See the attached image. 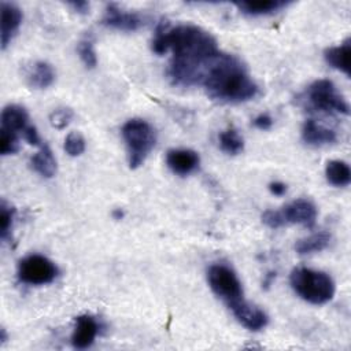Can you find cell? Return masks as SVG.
<instances>
[{
  "mask_svg": "<svg viewBox=\"0 0 351 351\" xmlns=\"http://www.w3.org/2000/svg\"><path fill=\"white\" fill-rule=\"evenodd\" d=\"M152 51L163 55L171 51L169 77L176 85H200L203 74L221 53L215 38L195 25H177L174 27L160 22L152 38Z\"/></svg>",
  "mask_w": 351,
  "mask_h": 351,
  "instance_id": "6da1fadb",
  "label": "cell"
},
{
  "mask_svg": "<svg viewBox=\"0 0 351 351\" xmlns=\"http://www.w3.org/2000/svg\"><path fill=\"white\" fill-rule=\"evenodd\" d=\"M200 85L210 97L225 103L247 101L258 93V85L240 59L223 52L207 67Z\"/></svg>",
  "mask_w": 351,
  "mask_h": 351,
  "instance_id": "7a4b0ae2",
  "label": "cell"
},
{
  "mask_svg": "<svg viewBox=\"0 0 351 351\" xmlns=\"http://www.w3.org/2000/svg\"><path fill=\"white\" fill-rule=\"evenodd\" d=\"M289 282L298 296L311 304H325L335 295V282L329 274L308 267L292 270Z\"/></svg>",
  "mask_w": 351,
  "mask_h": 351,
  "instance_id": "3957f363",
  "label": "cell"
},
{
  "mask_svg": "<svg viewBox=\"0 0 351 351\" xmlns=\"http://www.w3.org/2000/svg\"><path fill=\"white\" fill-rule=\"evenodd\" d=\"M122 137L128 149L129 166L130 169H137L155 147V129L144 119L132 118L122 126Z\"/></svg>",
  "mask_w": 351,
  "mask_h": 351,
  "instance_id": "277c9868",
  "label": "cell"
},
{
  "mask_svg": "<svg viewBox=\"0 0 351 351\" xmlns=\"http://www.w3.org/2000/svg\"><path fill=\"white\" fill-rule=\"evenodd\" d=\"M207 281L213 292L221 298L228 307L243 300L244 292L234 270L226 265L215 263L207 270Z\"/></svg>",
  "mask_w": 351,
  "mask_h": 351,
  "instance_id": "5b68a950",
  "label": "cell"
},
{
  "mask_svg": "<svg viewBox=\"0 0 351 351\" xmlns=\"http://www.w3.org/2000/svg\"><path fill=\"white\" fill-rule=\"evenodd\" d=\"M307 99L313 108L324 112L348 115L350 106L329 80H317L307 89Z\"/></svg>",
  "mask_w": 351,
  "mask_h": 351,
  "instance_id": "8992f818",
  "label": "cell"
},
{
  "mask_svg": "<svg viewBox=\"0 0 351 351\" xmlns=\"http://www.w3.org/2000/svg\"><path fill=\"white\" fill-rule=\"evenodd\" d=\"M19 281L29 285H44L52 282L59 270L56 265L44 255L32 254L22 258L18 263Z\"/></svg>",
  "mask_w": 351,
  "mask_h": 351,
  "instance_id": "52a82bcc",
  "label": "cell"
},
{
  "mask_svg": "<svg viewBox=\"0 0 351 351\" xmlns=\"http://www.w3.org/2000/svg\"><path fill=\"white\" fill-rule=\"evenodd\" d=\"M101 22L103 25L117 30L134 32L145 25V18L137 12L123 10L117 4H108Z\"/></svg>",
  "mask_w": 351,
  "mask_h": 351,
  "instance_id": "ba28073f",
  "label": "cell"
},
{
  "mask_svg": "<svg viewBox=\"0 0 351 351\" xmlns=\"http://www.w3.org/2000/svg\"><path fill=\"white\" fill-rule=\"evenodd\" d=\"M281 211L285 223H299L306 228H313L317 219V208L307 199H298L287 204Z\"/></svg>",
  "mask_w": 351,
  "mask_h": 351,
  "instance_id": "9c48e42d",
  "label": "cell"
},
{
  "mask_svg": "<svg viewBox=\"0 0 351 351\" xmlns=\"http://www.w3.org/2000/svg\"><path fill=\"white\" fill-rule=\"evenodd\" d=\"M229 308L232 310L236 319L250 330H261L269 322L267 314L262 308L248 303L245 299L237 302Z\"/></svg>",
  "mask_w": 351,
  "mask_h": 351,
  "instance_id": "30bf717a",
  "label": "cell"
},
{
  "mask_svg": "<svg viewBox=\"0 0 351 351\" xmlns=\"http://www.w3.org/2000/svg\"><path fill=\"white\" fill-rule=\"evenodd\" d=\"M97 333H99V324L92 315H88V314L78 315L75 318V325L71 335V344L74 348H78V350L88 348L93 344Z\"/></svg>",
  "mask_w": 351,
  "mask_h": 351,
  "instance_id": "8fae6325",
  "label": "cell"
},
{
  "mask_svg": "<svg viewBox=\"0 0 351 351\" xmlns=\"http://www.w3.org/2000/svg\"><path fill=\"white\" fill-rule=\"evenodd\" d=\"M200 158L197 152L188 148H176L167 151L166 163L169 169L180 176H186L195 171L199 166Z\"/></svg>",
  "mask_w": 351,
  "mask_h": 351,
  "instance_id": "7c38bea8",
  "label": "cell"
},
{
  "mask_svg": "<svg viewBox=\"0 0 351 351\" xmlns=\"http://www.w3.org/2000/svg\"><path fill=\"white\" fill-rule=\"evenodd\" d=\"M21 23H22L21 8L12 3L3 1L1 3V30H0V40H1L3 49L11 43Z\"/></svg>",
  "mask_w": 351,
  "mask_h": 351,
  "instance_id": "4fadbf2b",
  "label": "cell"
},
{
  "mask_svg": "<svg viewBox=\"0 0 351 351\" xmlns=\"http://www.w3.org/2000/svg\"><path fill=\"white\" fill-rule=\"evenodd\" d=\"M302 137L306 144L314 145V147L332 144L337 138L336 133L332 129L325 128L313 119H308L304 122L302 128Z\"/></svg>",
  "mask_w": 351,
  "mask_h": 351,
  "instance_id": "5bb4252c",
  "label": "cell"
},
{
  "mask_svg": "<svg viewBox=\"0 0 351 351\" xmlns=\"http://www.w3.org/2000/svg\"><path fill=\"white\" fill-rule=\"evenodd\" d=\"M29 115L26 110L18 104H8L1 111V128L14 133H23L29 126Z\"/></svg>",
  "mask_w": 351,
  "mask_h": 351,
  "instance_id": "9a60e30c",
  "label": "cell"
},
{
  "mask_svg": "<svg viewBox=\"0 0 351 351\" xmlns=\"http://www.w3.org/2000/svg\"><path fill=\"white\" fill-rule=\"evenodd\" d=\"M324 58L330 67H333L339 71H343L346 75L351 74V66H350L351 44H350V40H347L346 43H343L340 45L330 47V48L325 49Z\"/></svg>",
  "mask_w": 351,
  "mask_h": 351,
  "instance_id": "2e32d148",
  "label": "cell"
},
{
  "mask_svg": "<svg viewBox=\"0 0 351 351\" xmlns=\"http://www.w3.org/2000/svg\"><path fill=\"white\" fill-rule=\"evenodd\" d=\"M237 8L245 15H267L277 12L278 10L288 5V1L284 0H258V1H239L236 3Z\"/></svg>",
  "mask_w": 351,
  "mask_h": 351,
  "instance_id": "e0dca14e",
  "label": "cell"
},
{
  "mask_svg": "<svg viewBox=\"0 0 351 351\" xmlns=\"http://www.w3.org/2000/svg\"><path fill=\"white\" fill-rule=\"evenodd\" d=\"M32 167L43 177L51 178L56 173V160L51 148L44 144L37 154L32 156Z\"/></svg>",
  "mask_w": 351,
  "mask_h": 351,
  "instance_id": "ac0fdd59",
  "label": "cell"
},
{
  "mask_svg": "<svg viewBox=\"0 0 351 351\" xmlns=\"http://www.w3.org/2000/svg\"><path fill=\"white\" fill-rule=\"evenodd\" d=\"M29 84L37 89H45L55 81V71L52 66L47 62H36L27 75Z\"/></svg>",
  "mask_w": 351,
  "mask_h": 351,
  "instance_id": "d6986e66",
  "label": "cell"
},
{
  "mask_svg": "<svg viewBox=\"0 0 351 351\" xmlns=\"http://www.w3.org/2000/svg\"><path fill=\"white\" fill-rule=\"evenodd\" d=\"M330 243V234L328 232H317L308 237L300 239L295 244V250L299 255H307L325 250Z\"/></svg>",
  "mask_w": 351,
  "mask_h": 351,
  "instance_id": "ffe728a7",
  "label": "cell"
},
{
  "mask_svg": "<svg viewBox=\"0 0 351 351\" xmlns=\"http://www.w3.org/2000/svg\"><path fill=\"white\" fill-rule=\"evenodd\" d=\"M325 176L328 182L335 186H347L351 181L350 166L343 160H329L325 167Z\"/></svg>",
  "mask_w": 351,
  "mask_h": 351,
  "instance_id": "44dd1931",
  "label": "cell"
},
{
  "mask_svg": "<svg viewBox=\"0 0 351 351\" xmlns=\"http://www.w3.org/2000/svg\"><path fill=\"white\" fill-rule=\"evenodd\" d=\"M218 140H219L221 149L229 155H237L244 148V140L234 129H228L221 132L218 136Z\"/></svg>",
  "mask_w": 351,
  "mask_h": 351,
  "instance_id": "7402d4cb",
  "label": "cell"
},
{
  "mask_svg": "<svg viewBox=\"0 0 351 351\" xmlns=\"http://www.w3.org/2000/svg\"><path fill=\"white\" fill-rule=\"evenodd\" d=\"M77 51H78V55H80L82 63H84L86 67L93 69V67L97 64V56H96L95 47H93V40L90 38V36H85V37L78 43Z\"/></svg>",
  "mask_w": 351,
  "mask_h": 351,
  "instance_id": "603a6c76",
  "label": "cell"
},
{
  "mask_svg": "<svg viewBox=\"0 0 351 351\" xmlns=\"http://www.w3.org/2000/svg\"><path fill=\"white\" fill-rule=\"evenodd\" d=\"M14 214H15V210L3 200L0 204V237L3 241H5L10 237Z\"/></svg>",
  "mask_w": 351,
  "mask_h": 351,
  "instance_id": "cb8c5ba5",
  "label": "cell"
},
{
  "mask_svg": "<svg viewBox=\"0 0 351 351\" xmlns=\"http://www.w3.org/2000/svg\"><path fill=\"white\" fill-rule=\"evenodd\" d=\"M18 151V134L1 128L0 129V152L3 156L15 154Z\"/></svg>",
  "mask_w": 351,
  "mask_h": 351,
  "instance_id": "d4e9b609",
  "label": "cell"
},
{
  "mask_svg": "<svg viewBox=\"0 0 351 351\" xmlns=\"http://www.w3.org/2000/svg\"><path fill=\"white\" fill-rule=\"evenodd\" d=\"M64 151L70 156H80L85 151V138L78 132H71L64 140Z\"/></svg>",
  "mask_w": 351,
  "mask_h": 351,
  "instance_id": "484cf974",
  "label": "cell"
},
{
  "mask_svg": "<svg viewBox=\"0 0 351 351\" xmlns=\"http://www.w3.org/2000/svg\"><path fill=\"white\" fill-rule=\"evenodd\" d=\"M73 118V111L70 108H66V107H62V108H56L51 112L49 115V122L53 128L56 129H63L66 128L70 121Z\"/></svg>",
  "mask_w": 351,
  "mask_h": 351,
  "instance_id": "4316f807",
  "label": "cell"
},
{
  "mask_svg": "<svg viewBox=\"0 0 351 351\" xmlns=\"http://www.w3.org/2000/svg\"><path fill=\"white\" fill-rule=\"evenodd\" d=\"M262 222L271 229H278L285 225L280 210H266L262 214Z\"/></svg>",
  "mask_w": 351,
  "mask_h": 351,
  "instance_id": "83f0119b",
  "label": "cell"
},
{
  "mask_svg": "<svg viewBox=\"0 0 351 351\" xmlns=\"http://www.w3.org/2000/svg\"><path fill=\"white\" fill-rule=\"evenodd\" d=\"M22 134H23V138H25L30 145H40L41 140H40V136H38L37 129H36L33 125H29V126L26 128V130H25Z\"/></svg>",
  "mask_w": 351,
  "mask_h": 351,
  "instance_id": "f1b7e54d",
  "label": "cell"
},
{
  "mask_svg": "<svg viewBox=\"0 0 351 351\" xmlns=\"http://www.w3.org/2000/svg\"><path fill=\"white\" fill-rule=\"evenodd\" d=\"M273 125V119L267 114H261L254 119V126L261 130H269Z\"/></svg>",
  "mask_w": 351,
  "mask_h": 351,
  "instance_id": "f546056e",
  "label": "cell"
},
{
  "mask_svg": "<svg viewBox=\"0 0 351 351\" xmlns=\"http://www.w3.org/2000/svg\"><path fill=\"white\" fill-rule=\"evenodd\" d=\"M269 191L276 196H282L287 192V185L281 181H274L269 184Z\"/></svg>",
  "mask_w": 351,
  "mask_h": 351,
  "instance_id": "4dcf8cb0",
  "label": "cell"
},
{
  "mask_svg": "<svg viewBox=\"0 0 351 351\" xmlns=\"http://www.w3.org/2000/svg\"><path fill=\"white\" fill-rule=\"evenodd\" d=\"M69 5L77 12V14H86L89 11V3L86 1H71Z\"/></svg>",
  "mask_w": 351,
  "mask_h": 351,
  "instance_id": "1f68e13d",
  "label": "cell"
}]
</instances>
